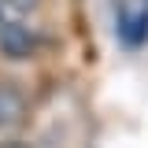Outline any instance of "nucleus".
Instances as JSON below:
<instances>
[{"instance_id":"1","label":"nucleus","mask_w":148,"mask_h":148,"mask_svg":"<svg viewBox=\"0 0 148 148\" xmlns=\"http://www.w3.org/2000/svg\"><path fill=\"white\" fill-rule=\"evenodd\" d=\"M41 34H34L26 22H11L8 18V26L0 30V56L4 59H11V63H22V59H34L41 52Z\"/></svg>"},{"instance_id":"3","label":"nucleus","mask_w":148,"mask_h":148,"mask_svg":"<svg viewBox=\"0 0 148 148\" xmlns=\"http://www.w3.org/2000/svg\"><path fill=\"white\" fill-rule=\"evenodd\" d=\"M18 115H22V96L11 85H0V126H11Z\"/></svg>"},{"instance_id":"4","label":"nucleus","mask_w":148,"mask_h":148,"mask_svg":"<svg viewBox=\"0 0 148 148\" xmlns=\"http://www.w3.org/2000/svg\"><path fill=\"white\" fill-rule=\"evenodd\" d=\"M0 4H4L8 11H15V15H30V11H34L41 0H0Z\"/></svg>"},{"instance_id":"6","label":"nucleus","mask_w":148,"mask_h":148,"mask_svg":"<svg viewBox=\"0 0 148 148\" xmlns=\"http://www.w3.org/2000/svg\"><path fill=\"white\" fill-rule=\"evenodd\" d=\"M8 26V15H4V4H0V30Z\"/></svg>"},{"instance_id":"5","label":"nucleus","mask_w":148,"mask_h":148,"mask_svg":"<svg viewBox=\"0 0 148 148\" xmlns=\"http://www.w3.org/2000/svg\"><path fill=\"white\" fill-rule=\"evenodd\" d=\"M0 148H30V141H22V137H4Z\"/></svg>"},{"instance_id":"2","label":"nucleus","mask_w":148,"mask_h":148,"mask_svg":"<svg viewBox=\"0 0 148 148\" xmlns=\"http://www.w3.org/2000/svg\"><path fill=\"white\" fill-rule=\"evenodd\" d=\"M115 34H119L126 52H141L148 45V8L119 4V11H115Z\"/></svg>"},{"instance_id":"7","label":"nucleus","mask_w":148,"mask_h":148,"mask_svg":"<svg viewBox=\"0 0 148 148\" xmlns=\"http://www.w3.org/2000/svg\"><path fill=\"white\" fill-rule=\"evenodd\" d=\"M145 8H148V0H145Z\"/></svg>"}]
</instances>
